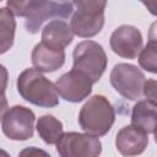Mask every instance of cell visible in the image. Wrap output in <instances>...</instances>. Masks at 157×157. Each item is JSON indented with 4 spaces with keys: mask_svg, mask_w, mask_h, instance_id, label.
<instances>
[{
    "mask_svg": "<svg viewBox=\"0 0 157 157\" xmlns=\"http://www.w3.org/2000/svg\"><path fill=\"white\" fill-rule=\"evenodd\" d=\"M7 7L13 16L26 18V29L29 33H37L42 23L50 17H69L74 11L72 2L65 1H7Z\"/></svg>",
    "mask_w": 157,
    "mask_h": 157,
    "instance_id": "cell-1",
    "label": "cell"
},
{
    "mask_svg": "<svg viewBox=\"0 0 157 157\" xmlns=\"http://www.w3.org/2000/svg\"><path fill=\"white\" fill-rule=\"evenodd\" d=\"M17 91L25 101L39 107L52 108L59 103L55 85L36 69H26L20 74Z\"/></svg>",
    "mask_w": 157,
    "mask_h": 157,
    "instance_id": "cell-2",
    "label": "cell"
},
{
    "mask_svg": "<svg viewBox=\"0 0 157 157\" xmlns=\"http://www.w3.org/2000/svg\"><path fill=\"white\" fill-rule=\"evenodd\" d=\"M115 112L112 103L101 94L91 97L81 108L78 123L82 130L93 136L105 135L113 126Z\"/></svg>",
    "mask_w": 157,
    "mask_h": 157,
    "instance_id": "cell-3",
    "label": "cell"
},
{
    "mask_svg": "<svg viewBox=\"0 0 157 157\" xmlns=\"http://www.w3.org/2000/svg\"><path fill=\"white\" fill-rule=\"evenodd\" d=\"M75 13L70 21V28L74 34L90 38L101 32L104 25L105 1H74Z\"/></svg>",
    "mask_w": 157,
    "mask_h": 157,
    "instance_id": "cell-4",
    "label": "cell"
},
{
    "mask_svg": "<svg viewBox=\"0 0 157 157\" xmlns=\"http://www.w3.org/2000/svg\"><path fill=\"white\" fill-rule=\"evenodd\" d=\"M72 70L80 71L90 77L92 83L98 82L107 67V55L101 44L93 40L78 43L72 53Z\"/></svg>",
    "mask_w": 157,
    "mask_h": 157,
    "instance_id": "cell-5",
    "label": "cell"
},
{
    "mask_svg": "<svg viewBox=\"0 0 157 157\" xmlns=\"http://www.w3.org/2000/svg\"><path fill=\"white\" fill-rule=\"evenodd\" d=\"M145 81L144 72L132 64H117L110 72V83L114 90L130 101H136L142 96Z\"/></svg>",
    "mask_w": 157,
    "mask_h": 157,
    "instance_id": "cell-6",
    "label": "cell"
},
{
    "mask_svg": "<svg viewBox=\"0 0 157 157\" xmlns=\"http://www.w3.org/2000/svg\"><path fill=\"white\" fill-rule=\"evenodd\" d=\"M60 157H99L102 144L97 136L80 132H65L56 142Z\"/></svg>",
    "mask_w": 157,
    "mask_h": 157,
    "instance_id": "cell-7",
    "label": "cell"
},
{
    "mask_svg": "<svg viewBox=\"0 0 157 157\" xmlns=\"http://www.w3.org/2000/svg\"><path fill=\"white\" fill-rule=\"evenodd\" d=\"M36 115L23 105H13L2 118V132L10 139L16 141H25L33 136Z\"/></svg>",
    "mask_w": 157,
    "mask_h": 157,
    "instance_id": "cell-8",
    "label": "cell"
},
{
    "mask_svg": "<svg viewBox=\"0 0 157 157\" xmlns=\"http://www.w3.org/2000/svg\"><path fill=\"white\" fill-rule=\"evenodd\" d=\"M92 81L85 74L70 70L58 78L55 88L58 94L67 102L77 103L87 98L92 91Z\"/></svg>",
    "mask_w": 157,
    "mask_h": 157,
    "instance_id": "cell-9",
    "label": "cell"
},
{
    "mask_svg": "<svg viewBox=\"0 0 157 157\" xmlns=\"http://www.w3.org/2000/svg\"><path fill=\"white\" fill-rule=\"evenodd\" d=\"M110 48L121 58L135 59L142 48V34L136 27L123 25L113 31Z\"/></svg>",
    "mask_w": 157,
    "mask_h": 157,
    "instance_id": "cell-10",
    "label": "cell"
},
{
    "mask_svg": "<svg viewBox=\"0 0 157 157\" xmlns=\"http://www.w3.org/2000/svg\"><path fill=\"white\" fill-rule=\"evenodd\" d=\"M148 145V135L142 130L128 125L121 128L115 137L117 150L126 157L141 155Z\"/></svg>",
    "mask_w": 157,
    "mask_h": 157,
    "instance_id": "cell-11",
    "label": "cell"
},
{
    "mask_svg": "<svg viewBox=\"0 0 157 157\" xmlns=\"http://www.w3.org/2000/svg\"><path fill=\"white\" fill-rule=\"evenodd\" d=\"M74 38L70 26L61 20H53L42 29V43L52 49L64 50Z\"/></svg>",
    "mask_w": 157,
    "mask_h": 157,
    "instance_id": "cell-12",
    "label": "cell"
},
{
    "mask_svg": "<svg viewBox=\"0 0 157 157\" xmlns=\"http://www.w3.org/2000/svg\"><path fill=\"white\" fill-rule=\"evenodd\" d=\"M65 63V52L52 49L38 43L32 50V64L38 71L53 72L60 69Z\"/></svg>",
    "mask_w": 157,
    "mask_h": 157,
    "instance_id": "cell-13",
    "label": "cell"
},
{
    "mask_svg": "<svg viewBox=\"0 0 157 157\" xmlns=\"http://www.w3.org/2000/svg\"><path fill=\"white\" fill-rule=\"evenodd\" d=\"M131 125L144 132L153 134L156 129V104L148 101H139L131 113Z\"/></svg>",
    "mask_w": 157,
    "mask_h": 157,
    "instance_id": "cell-14",
    "label": "cell"
},
{
    "mask_svg": "<svg viewBox=\"0 0 157 157\" xmlns=\"http://www.w3.org/2000/svg\"><path fill=\"white\" fill-rule=\"evenodd\" d=\"M16 21L9 7L0 9V54L6 53L13 44Z\"/></svg>",
    "mask_w": 157,
    "mask_h": 157,
    "instance_id": "cell-15",
    "label": "cell"
},
{
    "mask_svg": "<svg viewBox=\"0 0 157 157\" xmlns=\"http://www.w3.org/2000/svg\"><path fill=\"white\" fill-rule=\"evenodd\" d=\"M37 131L45 144L54 145L64 134L63 123L53 115H43L37 121Z\"/></svg>",
    "mask_w": 157,
    "mask_h": 157,
    "instance_id": "cell-16",
    "label": "cell"
},
{
    "mask_svg": "<svg viewBox=\"0 0 157 157\" xmlns=\"http://www.w3.org/2000/svg\"><path fill=\"white\" fill-rule=\"evenodd\" d=\"M156 49H157V44H156V38L152 36L148 40V43L145 45L144 49H141V52L139 53V64L142 69L155 74L157 71V66H156Z\"/></svg>",
    "mask_w": 157,
    "mask_h": 157,
    "instance_id": "cell-17",
    "label": "cell"
},
{
    "mask_svg": "<svg viewBox=\"0 0 157 157\" xmlns=\"http://www.w3.org/2000/svg\"><path fill=\"white\" fill-rule=\"evenodd\" d=\"M156 80H146L142 87V94L146 97V101L156 104Z\"/></svg>",
    "mask_w": 157,
    "mask_h": 157,
    "instance_id": "cell-18",
    "label": "cell"
},
{
    "mask_svg": "<svg viewBox=\"0 0 157 157\" xmlns=\"http://www.w3.org/2000/svg\"><path fill=\"white\" fill-rule=\"evenodd\" d=\"M18 157H50V155L38 147H26L20 152Z\"/></svg>",
    "mask_w": 157,
    "mask_h": 157,
    "instance_id": "cell-19",
    "label": "cell"
},
{
    "mask_svg": "<svg viewBox=\"0 0 157 157\" xmlns=\"http://www.w3.org/2000/svg\"><path fill=\"white\" fill-rule=\"evenodd\" d=\"M7 78H9L7 70L4 65L0 64V96L5 94V90L7 86Z\"/></svg>",
    "mask_w": 157,
    "mask_h": 157,
    "instance_id": "cell-20",
    "label": "cell"
},
{
    "mask_svg": "<svg viewBox=\"0 0 157 157\" xmlns=\"http://www.w3.org/2000/svg\"><path fill=\"white\" fill-rule=\"evenodd\" d=\"M6 112H7V99H6L5 94H2V96H0V120H2Z\"/></svg>",
    "mask_w": 157,
    "mask_h": 157,
    "instance_id": "cell-21",
    "label": "cell"
},
{
    "mask_svg": "<svg viewBox=\"0 0 157 157\" xmlns=\"http://www.w3.org/2000/svg\"><path fill=\"white\" fill-rule=\"evenodd\" d=\"M0 157H10V155L6 151H4V150L0 148Z\"/></svg>",
    "mask_w": 157,
    "mask_h": 157,
    "instance_id": "cell-22",
    "label": "cell"
}]
</instances>
